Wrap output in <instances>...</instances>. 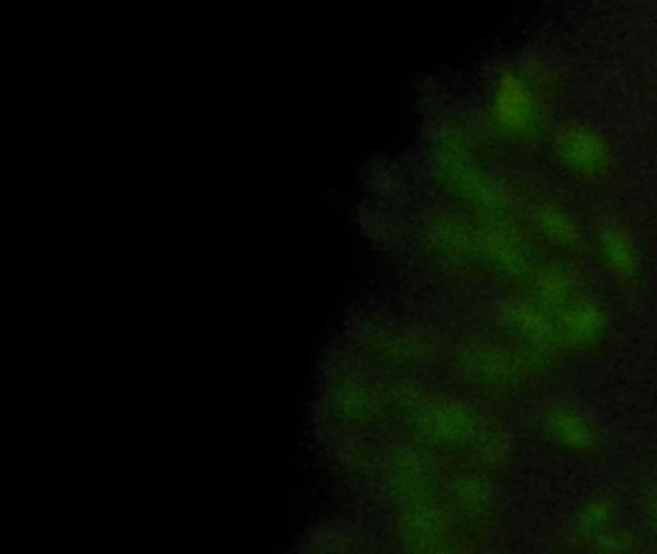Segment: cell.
Segmentation results:
<instances>
[{
    "label": "cell",
    "instance_id": "6da1fadb",
    "mask_svg": "<svg viewBox=\"0 0 657 554\" xmlns=\"http://www.w3.org/2000/svg\"><path fill=\"white\" fill-rule=\"evenodd\" d=\"M611 522H613L611 505L592 502L580 516L579 523H577V535H580L582 541H590L594 546L605 533H610Z\"/></svg>",
    "mask_w": 657,
    "mask_h": 554
},
{
    "label": "cell",
    "instance_id": "7a4b0ae2",
    "mask_svg": "<svg viewBox=\"0 0 657 554\" xmlns=\"http://www.w3.org/2000/svg\"><path fill=\"white\" fill-rule=\"evenodd\" d=\"M646 510H648L649 525H652V530H654V535H657V491L652 493Z\"/></svg>",
    "mask_w": 657,
    "mask_h": 554
}]
</instances>
